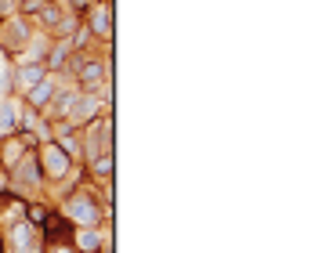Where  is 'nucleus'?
<instances>
[{"label":"nucleus","instance_id":"7ed1b4c3","mask_svg":"<svg viewBox=\"0 0 315 253\" xmlns=\"http://www.w3.org/2000/svg\"><path fill=\"white\" fill-rule=\"evenodd\" d=\"M73 213H76V217H83V221H91V217H95L87 203H73Z\"/></svg>","mask_w":315,"mask_h":253},{"label":"nucleus","instance_id":"f03ea898","mask_svg":"<svg viewBox=\"0 0 315 253\" xmlns=\"http://www.w3.org/2000/svg\"><path fill=\"white\" fill-rule=\"evenodd\" d=\"M48 94H51V87H48V83H40V87L33 91V105H40V101H48Z\"/></svg>","mask_w":315,"mask_h":253},{"label":"nucleus","instance_id":"20e7f679","mask_svg":"<svg viewBox=\"0 0 315 253\" xmlns=\"http://www.w3.org/2000/svg\"><path fill=\"white\" fill-rule=\"evenodd\" d=\"M83 80H87V83L101 80V69H98V65H87V69H83Z\"/></svg>","mask_w":315,"mask_h":253},{"label":"nucleus","instance_id":"f257e3e1","mask_svg":"<svg viewBox=\"0 0 315 253\" xmlns=\"http://www.w3.org/2000/svg\"><path fill=\"white\" fill-rule=\"evenodd\" d=\"M11 123H15V112H11V105H4V109H0V134H4Z\"/></svg>","mask_w":315,"mask_h":253}]
</instances>
